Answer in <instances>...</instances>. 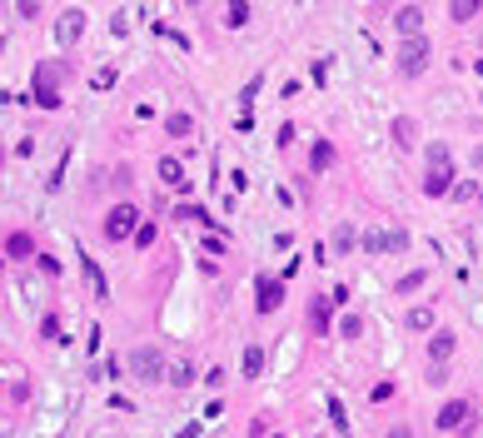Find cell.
<instances>
[{
    "label": "cell",
    "instance_id": "obj_1",
    "mask_svg": "<svg viewBox=\"0 0 483 438\" xmlns=\"http://www.w3.org/2000/svg\"><path fill=\"white\" fill-rule=\"evenodd\" d=\"M130 373H135L140 383H159V378H165V354H159L154 344L130 349Z\"/></svg>",
    "mask_w": 483,
    "mask_h": 438
},
{
    "label": "cell",
    "instance_id": "obj_2",
    "mask_svg": "<svg viewBox=\"0 0 483 438\" xmlns=\"http://www.w3.org/2000/svg\"><path fill=\"white\" fill-rule=\"evenodd\" d=\"M399 70H404V75H423V70H428V40H423V35H404V45H399Z\"/></svg>",
    "mask_w": 483,
    "mask_h": 438
},
{
    "label": "cell",
    "instance_id": "obj_3",
    "mask_svg": "<svg viewBox=\"0 0 483 438\" xmlns=\"http://www.w3.org/2000/svg\"><path fill=\"white\" fill-rule=\"evenodd\" d=\"M135 204H115L110 214H105V239H130L135 234Z\"/></svg>",
    "mask_w": 483,
    "mask_h": 438
},
{
    "label": "cell",
    "instance_id": "obj_4",
    "mask_svg": "<svg viewBox=\"0 0 483 438\" xmlns=\"http://www.w3.org/2000/svg\"><path fill=\"white\" fill-rule=\"evenodd\" d=\"M454 349H458V334H454V328H434V339H428V359H434V364H449Z\"/></svg>",
    "mask_w": 483,
    "mask_h": 438
},
{
    "label": "cell",
    "instance_id": "obj_5",
    "mask_svg": "<svg viewBox=\"0 0 483 438\" xmlns=\"http://www.w3.org/2000/svg\"><path fill=\"white\" fill-rule=\"evenodd\" d=\"M449 190H454V164H428L423 194H449Z\"/></svg>",
    "mask_w": 483,
    "mask_h": 438
},
{
    "label": "cell",
    "instance_id": "obj_6",
    "mask_svg": "<svg viewBox=\"0 0 483 438\" xmlns=\"http://www.w3.org/2000/svg\"><path fill=\"white\" fill-rule=\"evenodd\" d=\"M284 304V284L279 279H259V314H274Z\"/></svg>",
    "mask_w": 483,
    "mask_h": 438
},
{
    "label": "cell",
    "instance_id": "obj_7",
    "mask_svg": "<svg viewBox=\"0 0 483 438\" xmlns=\"http://www.w3.org/2000/svg\"><path fill=\"white\" fill-rule=\"evenodd\" d=\"M35 80H40V90H35V100H40L45 109H55V105H60V95H55V65H45V70H40Z\"/></svg>",
    "mask_w": 483,
    "mask_h": 438
},
{
    "label": "cell",
    "instance_id": "obj_8",
    "mask_svg": "<svg viewBox=\"0 0 483 438\" xmlns=\"http://www.w3.org/2000/svg\"><path fill=\"white\" fill-rule=\"evenodd\" d=\"M159 185H170V190H185V164H180L175 154H165V159H159Z\"/></svg>",
    "mask_w": 483,
    "mask_h": 438
},
{
    "label": "cell",
    "instance_id": "obj_9",
    "mask_svg": "<svg viewBox=\"0 0 483 438\" xmlns=\"http://www.w3.org/2000/svg\"><path fill=\"white\" fill-rule=\"evenodd\" d=\"M468 418H473V409H468V404H458V399L439 409V428H458V423H468Z\"/></svg>",
    "mask_w": 483,
    "mask_h": 438
},
{
    "label": "cell",
    "instance_id": "obj_10",
    "mask_svg": "<svg viewBox=\"0 0 483 438\" xmlns=\"http://www.w3.org/2000/svg\"><path fill=\"white\" fill-rule=\"evenodd\" d=\"M309 324H314V334H329V299L324 294L309 304Z\"/></svg>",
    "mask_w": 483,
    "mask_h": 438
},
{
    "label": "cell",
    "instance_id": "obj_11",
    "mask_svg": "<svg viewBox=\"0 0 483 438\" xmlns=\"http://www.w3.org/2000/svg\"><path fill=\"white\" fill-rule=\"evenodd\" d=\"M379 249L404 254V249H409V230H384V234H379Z\"/></svg>",
    "mask_w": 483,
    "mask_h": 438
},
{
    "label": "cell",
    "instance_id": "obj_12",
    "mask_svg": "<svg viewBox=\"0 0 483 438\" xmlns=\"http://www.w3.org/2000/svg\"><path fill=\"white\" fill-rule=\"evenodd\" d=\"M6 254H11V259H30V254H35V239H30V234H11V239H6Z\"/></svg>",
    "mask_w": 483,
    "mask_h": 438
},
{
    "label": "cell",
    "instance_id": "obj_13",
    "mask_svg": "<svg viewBox=\"0 0 483 438\" xmlns=\"http://www.w3.org/2000/svg\"><path fill=\"white\" fill-rule=\"evenodd\" d=\"M309 164H314V170H329V164H334V145H329V140H319L314 154H309Z\"/></svg>",
    "mask_w": 483,
    "mask_h": 438
},
{
    "label": "cell",
    "instance_id": "obj_14",
    "mask_svg": "<svg viewBox=\"0 0 483 438\" xmlns=\"http://www.w3.org/2000/svg\"><path fill=\"white\" fill-rule=\"evenodd\" d=\"M418 20H423L418 6H404V11H399V30H404V35H418Z\"/></svg>",
    "mask_w": 483,
    "mask_h": 438
},
{
    "label": "cell",
    "instance_id": "obj_15",
    "mask_svg": "<svg viewBox=\"0 0 483 438\" xmlns=\"http://www.w3.org/2000/svg\"><path fill=\"white\" fill-rule=\"evenodd\" d=\"M80 25H85V15H80V11H65V20H60V40H75Z\"/></svg>",
    "mask_w": 483,
    "mask_h": 438
},
{
    "label": "cell",
    "instance_id": "obj_16",
    "mask_svg": "<svg viewBox=\"0 0 483 438\" xmlns=\"http://www.w3.org/2000/svg\"><path fill=\"white\" fill-rule=\"evenodd\" d=\"M259 369H264V349H259V344H249V349H244V373H249V378H259Z\"/></svg>",
    "mask_w": 483,
    "mask_h": 438
},
{
    "label": "cell",
    "instance_id": "obj_17",
    "mask_svg": "<svg viewBox=\"0 0 483 438\" xmlns=\"http://www.w3.org/2000/svg\"><path fill=\"white\" fill-rule=\"evenodd\" d=\"M449 15H454L458 25H463V20H473V15H478V0H454V6H449Z\"/></svg>",
    "mask_w": 483,
    "mask_h": 438
},
{
    "label": "cell",
    "instance_id": "obj_18",
    "mask_svg": "<svg viewBox=\"0 0 483 438\" xmlns=\"http://www.w3.org/2000/svg\"><path fill=\"white\" fill-rule=\"evenodd\" d=\"M170 135H175V140L194 135V120H190V115H180V109H175V115H170Z\"/></svg>",
    "mask_w": 483,
    "mask_h": 438
},
{
    "label": "cell",
    "instance_id": "obj_19",
    "mask_svg": "<svg viewBox=\"0 0 483 438\" xmlns=\"http://www.w3.org/2000/svg\"><path fill=\"white\" fill-rule=\"evenodd\" d=\"M225 25H234V30H239V25H249V6H239V0H234V6L225 11Z\"/></svg>",
    "mask_w": 483,
    "mask_h": 438
},
{
    "label": "cell",
    "instance_id": "obj_20",
    "mask_svg": "<svg viewBox=\"0 0 483 438\" xmlns=\"http://www.w3.org/2000/svg\"><path fill=\"white\" fill-rule=\"evenodd\" d=\"M334 249H339V254L354 249V225H339V230H334Z\"/></svg>",
    "mask_w": 483,
    "mask_h": 438
},
{
    "label": "cell",
    "instance_id": "obj_21",
    "mask_svg": "<svg viewBox=\"0 0 483 438\" xmlns=\"http://www.w3.org/2000/svg\"><path fill=\"white\" fill-rule=\"evenodd\" d=\"M339 334H344V339H359V334H364V319H359V314H344Z\"/></svg>",
    "mask_w": 483,
    "mask_h": 438
},
{
    "label": "cell",
    "instance_id": "obj_22",
    "mask_svg": "<svg viewBox=\"0 0 483 438\" xmlns=\"http://www.w3.org/2000/svg\"><path fill=\"white\" fill-rule=\"evenodd\" d=\"M399 294H413V289H423V269H413V274H404V279L394 284Z\"/></svg>",
    "mask_w": 483,
    "mask_h": 438
},
{
    "label": "cell",
    "instance_id": "obj_23",
    "mask_svg": "<svg viewBox=\"0 0 483 438\" xmlns=\"http://www.w3.org/2000/svg\"><path fill=\"white\" fill-rule=\"evenodd\" d=\"M404 324H409V328H428V324H434V309H409Z\"/></svg>",
    "mask_w": 483,
    "mask_h": 438
},
{
    "label": "cell",
    "instance_id": "obj_24",
    "mask_svg": "<svg viewBox=\"0 0 483 438\" xmlns=\"http://www.w3.org/2000/svg\"><path fill=\"white\" fill-rule=\"evenodd\" d=\"M413 135H418L413 120H394V140H399V145H413Z\"/></svg>",
    "mask_w": 483,
    "mask_h": 438
},
{
    "label": "cell",
    "instance_id": "obj_25",
    "mask_svg": "<svg viewBox=\"0 0 483 438\" xmlns=\"http://www.w3.org/2000/svg\"><path fill=\"white\" fill-rule=\"evenodd\" d=\"M85 274H90V284H95V294H105V279H100V269H95V259H85Z\"/></svg>",
    "mask_w": 483,
    "mask_h": 438
},
{
    "label": "cell",
    "instance_id": "obj_26",
    "mask_svg": "<svg viewBox=\"0 0 483 438\" xmlns=\"http://www.w3.org/2000/svg\"><path fill=\"white\" fill-rule=\"evenodd\" d=\"M190 378H194V369H190V364H180V369L170 373V383H180V389H185V383H190Z\"/></svg>",
    "mask_w": 483,
    "mask_h": 438
},
{
    "label": "cell",
    "instance_id": "obj_27",
    "mask_svg": "<svg viewBox=\"0 0 483 438\" xmlns=\"http://www.w3.org/2000/svg\"><path fill=\"white\" fill-rule=\"evenodd\" d=\"M384 438H413V433H409V428H389Z\"/></svg>",
    "mask_w": 483,
    "mask_h": 438
},
{
    "label": "cell",
    "instance_id": "obj_28",
    "mask_svg": "<svg viewBox=\"0 0 483 438\" xmlns=\"http://www.w3.org/2000/svg\"><path fill=\"white\" fill-rule=\"evenodd\" d=\"M274 438H284V433H274Z\"/></svg>",
    "mask_w": 483,
    "mask_h": 438
},
{
    "label": "cell",
    "instance_id": "obj_29",
    "mask_svg": "<svg viewBox=\"0 0 483 438\" xmlns=\"http://www.w3.org/2000/svg\"><path fill=\"white\" fill-rule=\"evenodd\" d=\"M478 199H483V190H478Z\"/></svg>",
    "mask_w": 483,
    "mask_h": 438
}]
</instances>
